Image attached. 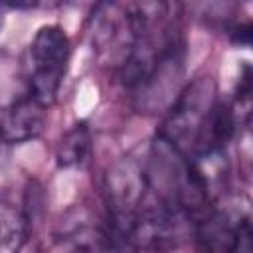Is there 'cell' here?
<instances>
[{
    "mask_svg": "<svg viewBox=\"0 0 253 253\" xmlns=\"http://www.w3.org/2000/svg\"><path fill=\"white\" fill-rule=\"evenodd\" d=\"M215 101L217 95L213 79L210 75L196 77L180 91L176 101L170 105L156 134L172 148H176L182 156L190 158L196 152L200 132Z\"/></svg>",
    "mask_w": 253,
    "mask_h": 253,
    "instance_id": "cell-1",
    "label": "cell"
},
{
    "mask_svg": "<svg viewBox=\"0 0 253 253\" xmlns=\"http://www.w3.org/2000/svg\"><path fill=\"white\" fill-rule=\"evenodd\" d=\"M69 38L61 26L49 24L38 30L28 49L30 93L43 107H51L69 63Z\"/></svg>",
    "mask_w": 253,
    "mask_h": 253,
    "instance_id": "cell-2",
    "label": "cell"
},
{
    "mask_svg": "<svg viewBox=\"0 0 253 253\" xmlns=\"http://www.w3.org/2000/svg\"><path fill=\"white\" fill-rule=\"evenodd\" d=\"M198 253H251L253 231L249 213H235L213 208L196 223Z\"/></svg>",
    "mask_w": 253,
    "mask_h": 253,
    "instance_id": "cell-3",
    "label": "cell"
},
{
    "mask_svg": "<svg viewBox=\"0 0 253 253\" xmlns=\"http://www.w3.org/2000/svg\"><path fill=\"white\" fill-rule=\"evenodd\" d=\"M61 237L75 253H130L105 213L71 210L61 221Z\"/></svg>",
    "mask_w": 253,
    "mask_h": 253,
    "instance_id": "cell-4",
    "label": "cell"
},
{
    "mask_svg": "<svg viewBox=\"0 0 253 253\" xmlns=\"http://www.w3.org/2000/svg\"><path fill=\"white\" fill-rule=\"evenodd\" d=\"M47 107L26 95L0 111V140L6 144H24L38 138L45 128Z\"/></svg>",
    "mask_w": 253,
    "mask_h": 253,
    "instance_id": "cell-5",
    "label": "cell"
},
{
    "mask_svg": "<svg viewBox=\"0 0 253 253\" xmlns=\"http://www.w3.org/2000/svg\"><path fill=\"white\" fill-rule=\"evenodd\" d=\"M30 235V221L24 208L0 196V253H20Z\"/></svg>",
    "mask_w": 253,
    "mask_h": 253,
    "instance_id": "cell-6",
    "label": "cell"
},
{
    "mask_svg": "<svg viewBox=\"0 0 253 253\" xmlns=\"http://www.w3.org/2000/svg\"><path fill=\"white\" fill-rule=\"evenodd\" d=\"M93 150V138L87 123L73 125L57 142L55 160L59 168H81L89 162Z\"/></svg>",
    "mask_w": 253,
    "mask_h": 253,
    "instance_id": "cell-7",
    "label": "cell"
},
{
    "mask_svg": "<svg viewBox=\"0 0 253 253\" xmlns=\"http://www.w3.org/2000/svg\"><path fill=\"white\" fill-rule=\"evenodd\" d=\"M251 32H253V28H251L249 22L239 24V26H235V28L231 30V42L237 43V45L247 47V45L251 43Z\"/></svg>",
    "mask_w": 253,
    "mask_h": 253,
    "instance_id": "cell-8",
    "label": "cell"
}]
</instances>
